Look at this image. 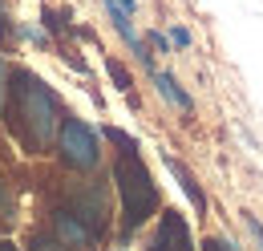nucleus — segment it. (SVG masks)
Masks as SVG:
<instances>
[{"label":"nucleus","instance_id":"obj_9","mask_svg":"<svg viewBox=\"0 0 263 251\" xmlns=\"http://www.w3.org/2000/svg\"><path fill=\"white\" fill-rule=\"evenodd\" d=\"M109 73H114V81H118V89H130V73L122 69L118 61H109Z\"/></svg>","mask_w":263,"mask_h":251},{"label":"nucleus","instance_id":"obj_13","mask_svg":"<svg viewBox=\"0 0 263 251\" xmlns=\"http://www.w3.org/2000/svg\"><path fill=\"white\" fill-rule=\"evenodd\" d=\"M8 41V32H4V12H0V45Z\"/></svg>","mask_w":263,"mask_h":251},{"label":"nucleus","instance_id":"obj_8","mask_svg":"<svg viewBox=\"0 0 263 251\" xmlns=\"http://www.w3.org/2000/svg\"><path fill=\"white\" fill-rule=\"evenodd\" d=\"M166 166H170V170H174V174L182 178V187H186V194H191V203H195L198 211H202V207H206V199H202V190L195 187V178H191V170H186V166H182L178 158H166Z\"/></svg>","mask_w":263,"mask_h":251},{"label":"nucleus","instance_id":"obj_1","mask_svg":"<svg viewBox=\"0 0 263 251\" xmlns=\"http://www.w3.org/2000/svg\"><path fill=\"white\" fill-rule=\"evenodd\" d=\"M109 138L118 146L114 183H118V199H122V219H126V231H134L158 207V187H154V178H150V170H146V162H142V154H138V146L130 138L118 134V130H109Z\"/></svg>","mask_w":263,"mask_h":251},{"label":"nucleus","instance_id":"obj_12","mask_svg":"<svg viewBox=\"0 0 263 251\" xmlns=\"http://www.w3.org/2000/svg\"><path fill=\"white\" fill-rule=\"evenodd\" d=\"M206 251H235L227 239H206Z\"/></svg>","mask_w":263,"mask_h":251},{"label":"nucleus","instance_id":"obj_7","mask_svg":"<svg viewBox=\"0 0 263 251\" xmlns=\"http://www.w3.org/2000/svg\"><path fill=\"white\" fill-rule=\"evenodd\" d=\"M154 81H158V94H162L166 101H174L178 110H191V97H186L182 89H178V81H174L170 73H154Z\"/></svg>","mask_w":263,"mask_h":251},{"label":"nucleus","instance_id":"obj_4","mask_svg":"<svg viewBox=\"0 0 263 251\" xmlns=\"http://www.w3.org/2000/svg\"><path fill=\"white\" fill-rule=\"evenodd\" d=\"M150 251H195V243H191V227H186V219H182L178 211H166V215H162Z\"/></svg>","mask_w":263,"mask_h":251},{"label":"nucleus","instance_id":"obj_14","mask_svg":"<svg viewBox=\"0 0 263 251\" xmlns=\"http://www.w3.org/2000/svg\"><path fill=\"white\" fill-rule=\"evenodd\" d=\"M0 251H16V247H8V243H4V247H0Z\"/></svg>","mask_w":263,"mask_h":251},{"label":"nucleus","instance_id":"obj_5","mask_svg":"<svg viewBox=\"0 0 263 251\" xmlns=\"http://www.w3.org/2000/svg\"><path fill=\"white\" fill-rule=\"evenodd\" d=\"M53 227H57V239H61L65 247H89V243H93V231L77 219L73 211H57V215H53Z\"/></svg>","mask_w":263,"mask_h":251},{"label":"nucleus","instance_id":"obj_2","mask_svg":"<svg viewBox=\"0 0 263 251\" xmlns=\"http://www.w3.org/2000/svg\"><path fill=\"white\" fill-rule=\"evenodd\" d=\"M12 101H16V118L25 138L33 142L36 150L53 142V130H57V97L45 89V81H36L33 73H16V85H12Z\"/></svg>","mask_w":263,"mask_h":251},{"label":"nucleus","instance_id":"obj_11","mask_svg":"<svg viewBox=\"0 0 263 251\" xmlns=\"http://www.w3.org/2000/svg\"><path fill=\"white\" fill-rule=\"evenodd\" d=\"M36 251H69L61 239H36Z\"/></svg>","mask_w":263,"mask_h":251},{"label":"nucleus","instance_id":"obj_6","mask_svg":"<svg viewBox=\"0 0 263 251\" xmlns=\"http://www.w3.org/2000/svg\"><path fill=\"white\" fill-rule=\"evenodd\" d=\"M73 215L85 223L89 231H98L101 223H105V199H101V190H89V194L81 190V194H77V211H73Z\"/></svg>","mask_w":263,"mask_h":251},{"label":"nucleus","instance_id":"obj_10","mask_svg":"<svg viewBox=\"0 0 263 251\" xmlns=\"http://www.w3.org/2000/svg\"><path fill=\"white\" fill-rule=\"evenodd\" d=\"M4 105H8V69L0 61V114H4Z\"/></svg>","mask_w":263,"mask_h":251},{"label":"nucleus","instance_id":"obj_3","mask_svg":"<svg viewBox=\"0 0 263 251\" xmlns=\"http://www.w3.org/2000/svg\"><path fill=\"white\" fill-rule=\"evenodd\" d=\"M57 150H61V158H65V166H73V170H93V166H98V158H101L98 134H93L85 122H77V118L61 122Z\"/></svg>","mask_w":263,"mask_h":251}]
</instances>
